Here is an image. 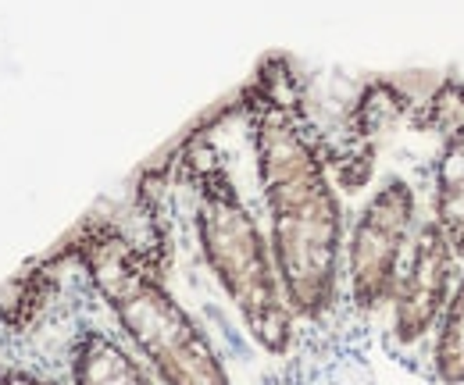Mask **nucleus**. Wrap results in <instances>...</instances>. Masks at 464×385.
Returning a JSON list of instances; mask_svg holds the SVG:
<instances>
[{
	"label": "nucleus",
	"instance_id": "f257e3e1",
	"mask_svg": "<svg viewBox=\"0 0 464 385\" xmlns=\"http://www.w3.org/2000/svg\"><path fill=\"white\" fill-rule=\"evenodd\" d=\"M257 168L272 211V257L293 314L322 318L336 303L343 215L311 140L286 111L257 118Z\"/></svg>",
	"mask_w": 464,
	"mask_h": 385
},
{
	"label": "nucleus",
	"instance_id": "f03ea898",
	"mask_svg": "<svg viewBox=\"0 0 464 385\" xmlns=\"http://www.w3.org/2000/svg\"><path fill=\"white\" fill-rule=\"evenodd\" d=\"M86 265L111 300L121 329L158 368L165 385H229V375L200 325L150 275L132 246L118 236H97L86 246Z\"/></svg>",
	"mask_w": 464,
	"mask_h": 385
},
{
	"label": "nucleus",
	"instance_id": "7ed1b4c3",
	"mask_svg": "<svg viewBox=\"0 0 464 385\" xmlns=\"http://www.w3.org/2000/svg\"><path fill=\"white\" fill-rule=\"evenodd\" d=\"M197 232L211 272L243 314L250 335L268 353H286L293 339V311L276 275L272 250L222 171H211L200 182Z\"/></svg>",
	"mask_w": 464,
	"mask_h": 385
},
{
	"label": "nucleus",
	"instance_id": "20e7f679",
	"mask_svg": "<svg viewBox=\"0 0 464 385\" xmlns=\"http://www.w3.org/2000/svg\"><path fill=\"white\" fill-rule=\"evenodd\" d=\"M411 221L414 193L404 178H390L361 211L350 236V293L361 311H375L393 296Z\"/></svg>",
	"mask_w": 464,
	"mask_h": 385
},
{
	"label": "nucleus",
	"instance_id": "39448f33",
	"mask_svg": "<svg viewBox=\"0 0 464 385\" xmlns=\"http://www.w3.org/2000/svg\"><path fill=\"white\" fill-rule=\"evenodd\" d=\"M454 275V250L443 239L440 225H421L414 239V254L407 261V272L397 278L393 289V332L401 342H414L432 329V322L447 307V289Z\"/></svg>",
	"mask_w": 464,
	"mask_h": 385
},
{
	"label": "nucleus",
	"instance_id": "423d86ee",
	"mask_svg": "<svg viewBox=\"0 0 464 385\" xmlns=\"http://www.w3.org/2000/svg\"><path fill=\"white\" fill-rule=\"evenodd\" d=\"M436 225L450 243L454 257L464 254V129H458L443 150L436 175Z\"/></svg>",
	"mask_w": 464,
	"mask_h": 385
},
{
	"label": "nucleus",
	"instance_id": "0eeeda50",
	"mask_svg": "<svg viewBox=\"0 0 464 385\" xmlns=\"http://www.w3.org/2000/svg\"><path fill=\"white\" fill-rule=\"evenodd\" d=\"M75 385H150L136 361L101 332L82 335L75 346Z\"/></svg>",
	"mask_w": 464,
	"mask_h": 385
},
{
	"label": "nucleus",
	"instance_id": "6e6552de",
	"mask_svg": "<svg viewBox=\"0 0 464 385\" xmlns=\"http://www.w3.org/2000/svg\"><path fill=\"white\" fill-rule=\"evenodd\" d=\"M436 371L443 382H464V275L443 307V325L436 339Z\"/></svg>",
	"mask_w": 464,
	"mask_h": 385
},
{
	"label": "nucleus",
	"instance_id": "1a4fd4ad",
	"mask_svg": "<svg viewBox=\"0 0 464 385\" xmlns=\"http://www.w3.org/2000/svg\"><path fill=\"white\" fill-rule=\"evenodd\" d=\"M0 385H51V382L33 379V375H22V371H11V375H4V382Z\"/></svg>",
	"mask_w": 464,
	"mask_h": 385
}]
</instances>
